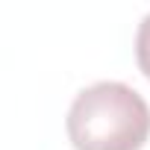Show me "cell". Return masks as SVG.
<instances>
[{
    "label": "cell",
    "mask_w": 150,
    "mask_h": 150,
    "mask_svg": "<svg viewBox=\"0 0 150 150\" xmlns=\"http://www.w3.org/2000/svg\"><path fill=\"white\" fill-rule=\"evenodd\" d=\"M150 135V106L127 83L100 80L68 109L74 150H141Z\"/></svg>",
    "instance_id": "obj_1"
},
{
    "label": "cell",
    "mask_w": 150,
    "mask_h": 150,
    "mask_svg": "<svg viewBox=\"0 0 150 150\" xmlns=\"http://www.w3.org/2000/svg\"><path fill=\"white\" fill-rule=\"evenodd\" d=\"M135 59H138L141 74L150 80V12L141 18L138 33H135Z\"/></svg>",
    "instance_id": "obj_2"
}]
</instances>
